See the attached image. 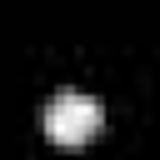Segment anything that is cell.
<instances>
[{
  "mask_svg": "<svg viewBox=\"0 0 160 160\" xmlns=\"http://www.w3.org/2000/svg\"><path fill=\"white\" fill-rule=\"evenodd\" d=\"M100 125H105L100 100H90V95H80V90H65V95H55V100L45 105V135H50L55 145H65V150H80L85 140H95Z\"/></svg>",
  "mask_w": 160,
  "mask_h": 160,
  "instance_id": "obj_1",
  "label": "cell"
}]
</instances>
